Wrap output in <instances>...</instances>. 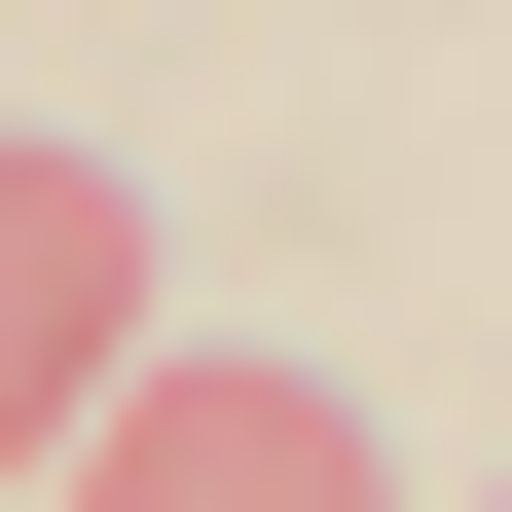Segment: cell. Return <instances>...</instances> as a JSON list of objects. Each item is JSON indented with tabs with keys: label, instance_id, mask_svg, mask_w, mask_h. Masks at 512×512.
I'll use <instances>...</instances> for the list:
<instances>
[{
	"label": "cell",
	"instance_id": "1",
	"mask_svg": "<svg viewBox=\"0 0 512 512\" xmlns=\"http://www.w3.org/2000/svg\"><path fill=\"white\" fill-rule=\"evenodd\" d=\"M110 512H366V403L330 366H147V403H74Z\"/></svg>",
	"mask_w": 512,
	"mask_h": 512
},
{
	"label": "cell",
	"instance_id": "2",
	"mask_svg": "<svg viewBox=\"0 0 512 512\" xmlns=\"http://www.w3.org/2000/svg\"><path fill=\"white\" fill-rule=\"evenodd\" d=\"M0 366H37V439H74V403H110V183H74V147L0 183Z\"/></svg>",
	"mask_w": 512,
	"mask_h": 512
}]
</instances>
